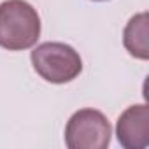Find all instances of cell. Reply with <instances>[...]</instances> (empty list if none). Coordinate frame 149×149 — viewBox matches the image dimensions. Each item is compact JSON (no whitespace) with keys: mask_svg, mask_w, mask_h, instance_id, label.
<instances>
[{"mask_svg":"<svg viewBox=\"0 0 149 149\" xmlns=\"http://www.w3.org/2000/svg\"><path fill=\"white\" fill-rule=\"evenodd\" d=\"M40 37V16L25 0L0 4V47L9 51L30 49Z\"/></svg>","mask_w":149,"mask_h":149,"instance_id":"obj_1","label":"cell"},{"mask_svg":"<svg viewBox=\"0 0 149 149\" xmlns=\"http://www.w3.org/2000/svg\"><path fill=\"white\" fill-rule=\"evenodd\" d=\"M30 58L35 72L53 84L70 83L83 72L79 53L65 42H42L32 51Z\"/></svg>","mask_w":149,"mask_h":149,"instance_id":"obj_2","label":"cell"},{"mask_svg":"<svg viewBox=\"0 0 149 149\" xmlns=\"http://www.w3.org/2000/svg\"><path fill=\"white\" fill-rule=\"evenodd\" d=\"M112 128L109 119L97 109H79L65 126L68 149H105L111 144Z\"/></svg>","mask_w":149,"mask_h":149,"instance_id":"obj_3","label":"cell"},{"mask_svg":"<svg viewBox=\"0 0 149 149\" xmlns=\"http://www.w3.org/2000/svg\"><path fill=\"white\" fill-rule=\"evenodd\" d=\"M116 135L126 149H144L149 146V107L146 104L130 105L116 125Z\"/></svg>","mask_w":149,"mask_h":149,"instance_id":"obj_4","label":"cell"},{"mask_svg":"<svg viewBox=\"0 0 149 149\" xmlns=\"http://www.w3.org/2000/svg\"><path fill=\"white\" fill-rule=\"evenodd\" d=\"M123 44L126 51L137 60L149 58V44H147V13L135 14L125 26Z\"/></svg>","mask_w":149,"mask_h":149,"instance_id":"obj_5","label":"cell"},{"mask_svg":"<svg viewBox=\"0 0 149 149\" xmlns=\"http://www.w3.org/2000/svg\"><path fill=\"white\" fill-rule=\"evenodd\" d=\"M95 2H105V0H95Z\"/></svg>","mask_w":149,"mask_h":149,"instance_id":"obj_6","label":"cell"}]
</instances>
